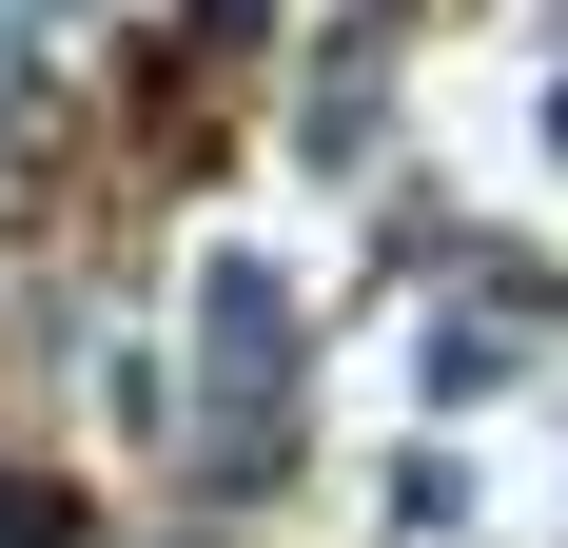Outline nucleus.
<instances>
[{"label": "nucleus", "instance_id": "2", "mask_svg": "<svg viewBox=\"0 0 568 548\" xmlns=\"http://www.w3.org/2000/svg\"><path fill=\"white\" fill-rule=\"evenodd\" d=\"M412 392H432V412H490V392H510V353H490L470 314H432V333H412Z\"/></svg>", "mask_w": 568, "mask_h": 548}, {"label": "nucleus", "instance_id": "1", "mask_svg": "<svg viewBox=\"0 0 568 548\" xmlns=\"http://www.w3.org/2000/svg\"><path fill=\"white\" fill-rule=\"evenodd\" d=\"M196 333H216V373L255 392V353H294V294H275V255H196Z\"/></svg>", "mask_w": 568, "mask_h": 548}]
</instances>
